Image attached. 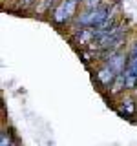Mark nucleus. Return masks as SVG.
I'll list each match as a JSON object with an SVG mask.
<instances>
[{"instance_id": "1", "label": "nucleus", "mask_w": 137, "mask_h": 146, "mask_svg": "<svg viewBox=\"0 0 137 146\" xmlns=\"http://www.w3.org/2000/svg\"><path fill=\"white\" fill-rule=\"evenodd\" d=\"M110 18H112V9L108 6H97V7L84 9L80 15H77L75 24L80 27H99Z\"/></svg>"}, {"instance_id": "8", "label": "nucleus", "mask_w": 137, "mask_h": 146, "mask_svg": "<svg viewBox=\"0 0 137 146\" xmlns=\"http://www.w3.org/2000/svg\"><path fill=\"white\" fill-rule=\"evenodd\" d=\"M33 2H35V0H20V4H22V6H24V7L31 6V4H33Z\"/></svg>"}, {"instance_id": "4", "label": "nucleus", "mask_w": 137, "mask_h": 146, "mask_svg": "<svg viewBox=\"0 0 137 146\" xmlns=\"http://www.w3.org/2000/svg\"><path fill=\"white\" fill-rule=\"evenodd\" d=\"M117 77H119V73L113 70V68H110L106 62H102V66H100L99 70H97V73H95V79H97V82L102 86L104 90L112 88V84L115 82Z\"/></svg>"}, {"instance_id": "6", "label": "nucleus", "mask_w": 137, "mask_h": 146, "mask_svg": "<svg viewBox=\"0 0 137 146\" xmlns=\"http://www.w3.org/2000/svg\"><path fill=\"white\" fill-rule=\"evenodd\" d=\"M135 111H137V106H135V100L132 97H126L121 102V106H119V113L124 117H134Z\"/></svg>"}, {"instance_id": "7", "label": "nucleus", "mask_w": 137, "mask_h": 146, "mask_svg": "<svg viewBox=\"0 0 137 146\" xmlns=\"http://www.w3.org/2000/svg\"><path fill=\"white\" fill-rule=\"evenodd\" d=\"M0 146H17L11 131H7V130L2 131V135H0Z\"/></svg>"}, {"instance_id": "2", "label": "nucleus", "mask_w": 137, "mask_h": 146, "mask_svg": "<svg viewBox=\"0 0 137 146\" xmlns=\"http://www.w3.org/2000/svg\"><path fill=\"white\" fill-rule=\"evenodd\" d=\"M77 4H79V0H61L51 13V20L55 24H66V22H70L71 17L75 15Z\"/></svg>"}, {"instance_id": "5", "label": "nucleus", "mask_w": 137, "mask_h": 146, "mask_svg": "<svg viewBox=\"0 0 137 146\" xmlns=\"http://www.w3.org/2000/svg\"><path fill=\"white\" fill-rule=\"evenodd\" d=\"M71 40L79 46H90L95 42V33H93V27H80V29L75 31V35L71 36Z\"/></svg>"}, {"instance_id": "3", "label": "nucleus", "mask_w": 137, "mask_h": 146, "mask_svg": "<svg viewBox=\"0 0 137 146\" xmlns=\"http://www.w3.org/2000/svg\"><path fill=\"white\" fill-rule=\"evenodd\" d=\"M124 79H126V90L137 88V44L132 48L128 55L126 70H124Z\"/></svg>"}]
</instances>
